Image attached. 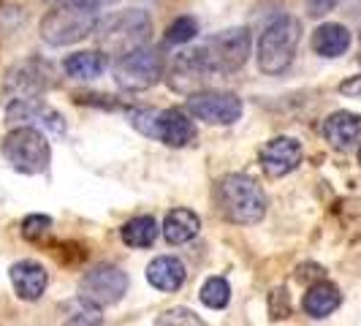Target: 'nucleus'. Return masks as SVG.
Listing matches in <instances>:
<instances>
[{
  "instance_id": "f257e3e1",
  "label": "nucleus",
  "mask_w": 361,
  "mask_h": 326,
  "mask_svg": "<svg viewBox=\"0 0 361 326\" xmlns=\"http://www.w3.org/2000/svg\"><path fill=\"white\" fill-rule=\"evenodd\" d=\"M250 49H253L250 30L228 28L217 36L207 38L199 47L177 54L169 68V85L177 92L193 95V90L209 82L212 76H228L239 71L247 63Z\"/></svg>"
},
{
  "instance_id": "f03ea898",
  "label": "nucleus",
  "mask_w": 361,
  "mask_h": 326,
  "mask_svg": "<svg viewBox=\"0 0 361 326\" xmlns=\"http://www.w3.org/2000/svg\"><path fill=\"white\" fill-rule=\"evenodd\" d=\"M101 22L98 0H68L57 3L47 17L41 19V38L49 47H68L95 33Z\"/></svg>"
},
{
  "instance_id": "7ed1b4c3",
  "label": "nucleus",
  "mask_w": 361,
  "mask_h": 326,
  "mask_svg": "<svg viewBox=\"0 0 361 326\" xmlns=\"http://www.w3.org/2000/svg\"><path fill=\"white\" fill-rule=\"evenodd\" d=\"M215 201L226 220L239 226H255L267 215V193L247 174H226L215 185Z\"/></svg>"
},
{
  "instance_id": "20e7f679",
  "label": "nucleus",
  "mask_w": 361,
  "mask_h": 326,
  "mask_svg": "<svg viewBox=\"0 0 361 326\" xmlns=\"http://www.w3.org/2000/svg\"><path fill=\"white\" fill-rule=\"evenodd\" d=\"M149 33H152V19L145 8H128V11H114L106 19H101L92 36L104 52L123 60L126 54L147 47Z\"/></svg>"
},
{
  "instance_id": "39448f33",
  "label": "nucleus",
  "mask_w": 361,
  "mask_h": 326,
  "mask_svg": "<svg viewBox=\"0 0 361 326\" xmlns=\"http://www.w3.org/2000/svg\"><path fill=\"white\" fill-rule=\"evenodd\" d=\"M302 41V22L290 14L274 17L258 38V68L264 73H283L293 63Z\"/></svg>"
},
{
  "instance_id": "423d86ee",
  "label": "nucleus",
  "mask_w": 361,
  "mask_h": 326,
  "mask_svg": "<svg viewBox=\"0 0 361 326\" xmlns=\"http://www.w3.org/2000/svg\"><path fill=\"white\" fill-rule=\"evenodd\" d=\"M128 123L169 147H188L196 139V126L182 109H130Z\"/></svg>"
},
{
  "instance_id": "0eeeda50",
  "label": "nucleus",
  "mask_w": 361,
  "mask_h": 326,
  "mask_svg": "<svg viewBox=\"0 0 361 326\" xmlns=\"http://www.w3.org/2000/svg\"><path fill=\"white\" fill-rule=\"evenodd\" d=\"M0 152L11 163V169H17L22 174H44L52 161L47 136L33 126H19L8 131L0 145Z\"/></svg>"
},
{
  "instance_id": "6e6552de",
  "label": "nucleus",
  "mask_w": 361,
  "mask_h": 326,
  "mask_svg": "<svg viewBox=\"0 0 361 326\" xmlns=\"http://www.w3.org/2000/svg\"><path fill=\"white\" fill-rule=\"evenodd\" d=\"M166 60L158 47H142L136 52L126 54L114 66V82L128 92H139L152 87L163 76Z\"/></svg>"
},
{
  "instance_id": "1a4fd4ad",
  "label": "nucleus",
  "mask_w": 361,
  "mask_h": 326,
  "mask_svg": "<svg viewBox=\"0 0 361 326\" xmlns=\"http://www.w3.org/2000/svg\"><path fill=\"white\" fill-rule=\"evenodd\" d=\"M128 291V274L114 264H98L90 272H85L82 283H79V299L90 302L95 308L114 305L123 299Z\"/></svg>"
},
{
  "instance_id": "9d476101",
  "label": "nucleus",
  "mask_w": 361,
  "mask_h": 326,
  "mask_svg": "<svg viewBox=\"0 0 361 326\" xmlns=\"http://www.w3.org/2000/svg\"><path fill=\"white\" fill-rule=\"evenodd\" d=\"M188 111L209 126H231L242 117V98L223 90L193 92L188 98Z\"/></svg>"
},
{
  "instance_id": "9b49d317",
  "label": "nucleus",
  "mask_w": 361,
  "mask_h": 326,
  "mask_svg": "<svg viewBox=\"0 0 361 326\" xmlns=\"http://www.w3.org/2000/svg\"><path fill=\"white\" fill-rule=\"evenodd\" d=\"M52 87V68L44 60H22L6 73V92L14 101H41L38 95Z\"/></svg>"
},
{
  "instance_id": "f8f14e48",
  "label": "nucleus",
  "mask_w": 361,
  "mask_h": 326,
  "mask_svg": "<svg viewBox=\"0 0 361 326\" xmlns=\"http://www.w3.org/2000/svg\"><path fill=\"white\" fill-rule=\"evenodd\" d=\"M302 163V145L293 136H274L261 147V169L269 177H286Z\"/></svg>"
},
{
  "instance_id": "ddd939ff",
  "label": "nucleus",
  "mask_w": 361,
  "mask_h": 326,
  "mask_svg": "<svg viewBox=\"0 0 361 326\" xmlns=\"http://www.w3.org/2000/svg\"><path fill=\"white\" fill-rule=\"evenodd\" d=\"M321 133H324V139L334 150L348 152V150H353L356 145H361V117L353 114V111L340 109V111H334V114L326 117L324 126H321Z\"/></svg>"
},
{
  "instance_id": "4468645a",
  "label": "nucleus",
  "mask_w": 361,
  "mask_h": 326,
  "mask_svg": "<svg viewBox=\"0 0 361 326\" xmlns=\"http://www.w3.org/2000/svg\"><path fill=\"white\" fill-rule=\"evenodd\" d=\"M6 120H8L11 126H17V123L27 126V123L44 120V126L52 128L54 133H63V131H66L63 114H57L52 107L41 104V101H11L8 109H6Z\"/></svg>"
},
{
  "instance_id": "2eb2a0df",
  "label": "nucleus",
  "mask_w": 361,
  "mask_h": 326,
  "mask_svg": "<svg viewBox=\"0 0 361 326\" xmlns=\"http://www.w3.org/2000/svg\"><path fill=\"white\" fill-rule=\"evenodd\" d=\"M8 277H11V286L17 291V296L25 302L41 299V294L47 289V270L38 261H19L11 267Z\"/></svg>"
},
{
  "instance_id": "dca6fc26",
  "label": "nucleus",
  "mask_w": 361,
  "mask_h": 326,
  "mask_svg": "<svg viewBox=\"0 0 361 326\" xmlns=\"http://www.w3.org/2000/svg\"><path fill=\"white\" fill-rule=\"evenodd\" d=\"M188 277V270L177 255H158L149 267H147V280L149 286H155L158 291H177L182 289Z\"/></svg>"
},
{
  "instance_id": "f3484780",
  "label": "nucleus",
  "mask_w": 361,
  "mask_h": 326,
  "mask_svg": "<svg viewBox=\"0 0 361 326\" xmlns=\"http://www.w3.org/2000/svg\"><path fill=\"white\" fill-rule=\"evenodd\" d=\"M312 49L321 57H340L350 49V30L340 22H324L312 33Z\"/></svg>"
},
{
  "instance_id": "a211bd4d",
  "label": "nucleus",
  "mask_w": 361,
  "mask_h": 326,
  "mask_svg": "<svg viewBox=\"0 0 361 326\" xmlns=\"http://www.w3.org/2000/svg\"><path fill=\"white\" fill-rule=\"evenodd\" d=\"M340 305H343V294H340V289L334 283H329V280H321V283L310 286L305 299H302V308H305V313H307L310 318H326V315H331Z\"/></svg>"
},
{
  "instance_id": "6ab92c4d",
  "label": "nucleus",
  "mask_w": 361,
  "mask_h": 326,
  "mask_svg": "<svg viewBox=\"0 0 361 326\" xmlns=\"http://www.w3.org/2000/svg\"><path fill=\"white\" fill-rule=\"evenodd\" d=\"M201 229V220L196 212H190V210H171L166 220H163V236H166V242L169 245H185V242H190L193 236L199 234Z\"/></svg>"
},
{
  "instance_id": "aec40b11",
  "label": "nucleus",
  "mask_w": 361,
  "mask_h": 326,
  "mask_svg": "<svg viewBox=\"0 0 361 326\" xmlns=\"http://www.w3.org/2000/svg\"><path fill=\"white\" fill-rule=\"evenodd\" d=\"M63 71L71 79H95L106 71V54H101L98 49H87V52H73L66 57Z\"/></svg>"
},
{
  "instance_id": "412c9836",
  "label": "nucleus",
  "mask_w": 361,
  "mask_h": 326,
  "mask_svg": "<svg viewBox=\"0 0 361 326\" xmlns=\"http://www.w3.org/2000/svg\"><path fill=\"white\" fill-rule=\"evenodd\" d=\"M120 234H123V242L130 248H149L158 239V223L149 215H136L123 226Z\"/></svg>"
},
{
  "instance_id": "4be33fe9",
  "label": "nucleus",
  "mask_w": 361,
  "mask_h": 326,
  "mask_svg": "<svg viewBox=\"0 0 361 326\" xmlns=\"http://www.w3.org/2000/svg\"><path fill=\"white\" fill-rule=\"evenodd\" d=\"M201 302L212 310H223L231 302V286L226 277H209L204 286H201Z\"/></svg>"
},
{
  "instance_id": "5701e85b",
  "label": "nucleus",
  "mask_w": 361,
  "mask_h": 326,
  "mask_svg": "<svg viewBox=\"0 0 361 326\" xmlns=\"http://www.w3.org/2000/svg\"><path fill=\"white\" fill-rule=\"evenodd\" d=\"M199 33V22L193 17H177L171 25H169V30H166V41L169 44H188V41H193Z\"/></svg>"
},
{
  "instance_id": "b1692460",
  "label": "nucleus",
  "mask_w": 361,
  "mask_h": 326,
  "mask_svg": "<svg viewBox=\"0 0 361 326\" xmlns=\"http://www.w3.org/2000/svg\"><path fill=\"white\" fill-rule=\"evenodd\" d=\"M101 321H104L101 308H95V305H90V302L79 299V302H76V310L66 318V324L63 326H101Z\"/></svg>"
},
{
  "instance_id": "393cba45",
  "label": "nucleus",
  "mask_w": 361,
  "mask_h": 326,
  "mask_svg": "<svg viewBox=\"0 0 361 326\" xmlns=\"http://www.w3.org/2000/svg\"><path fill=\"white\" fill-rule=\"evenodd\" d=\"M158 326H204L199 315L188 308H171L166 310L161 318H158Z\"/></svg>"
},
{
  "instance_id": "a878e982",
  "label": "nucleus",
  "mask_w": 361,
  "mask_h": 326,
  "mask_svg": "<svg viewBox=\"0 0 361 326\" xmlns=\"http://www.w3.org/2000/svg\"><path fill=\"white\" fill-rule=\"evenodd\" d=\"M49 229H52V217L49 215H27L22 220V236L30 239V242L41 239Z\"/></svg>"
},
{
  "instance_id": "bb28decb",
  "label": "nucleus",
  "mask_w": 361,
  "mask_h": 326,
  "mask_svg": "<svg viewBox=\"0 0 361 326\" xmlns=\"http://www.w3.org/2000/svg\"><path fill=\"white\" fill-rule=\"evenodd\" d=\"M269 315L277 321V318H288L290 315V299L286 289H274L269 294Z\"/></svg>"
},
{
  "instance_id": "cd10ccee",
  "label": "nucleus",
  "mask_w": 361,
  "mask_h": 326,
  "mask_svg": "<svg viewBox=\"0 0 361 326\" xmlns=\"http://www.w3.org/2000/svg\"><path fill=\"white\" fill-rule=\"evenodd\" d=\"M296 280H302V283H321L324 280V267H318V264H302L299 270H296Z\"/></svg>"
},
{
  "instance_id": "c85d7f7f",
  "label": "nucleus",
  "mask_w": 361,
  "mask_h": 326,
  "mask_svg": "<svg viewBox=\"0 0 361 326\" xmlns=\"http://www.w3.org/2000/svg\"><path fill=\"white\" fill-rule=\"evenodd\" d=\"M307 3V14L310 17H326L329 11L337 8L340 0H305Z\"/></svg>"
},
{
  "instance_id": "c756f323",
  "label": "nucleus",
  "mask_w": 361,
  "mask_h": 326,
  "mask_svg": "<svg viewBox=\"0 0 361 326\" xmlns=\"http://www.w3.org/2000/svg\"><path fill=\"white\" fill-rule=\"evenodd\" d=\"M49 3H68V0H49Z\"/></svg>"
},
{
  "instance_id": "7c9ffc66",
  "label": "nucleus",
  "mask_w": 361,
  "mask_h": 326,
  "mask_svg": "<svg viewBox=\"0 0 361 326\" xmlns=\"http://www.w3.org/2000/svg\"><path fill=\"white\" fill-rule=\"evenodd\" d=\"M359 163H361V145H359Z\"/></svg>"
}]
</instances>
